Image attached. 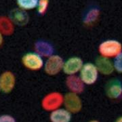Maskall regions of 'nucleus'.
Listing matches in <instances>:
<instances>
[{"label":"nucleus","instance_id":"7","mask_svg":"<svg viewBox=\"0 0 122 122\" xmlns=\"http://www.w3.org/2000/svg\"><path fill=\"white\" fill-rule=\"evenodd\" d=\"M16 84V77L12 72L6 71L0 75V91L9 94L13 90Z\"/></svg>","mask_w":122,"mask_h":122},{"label":"nucleus","instance_id":"4","mask_svg":"<svg viewBox=\"0 0 122 122\" xmlns=\"http://www.w3.org/2000/svg\"><path fill=\"white\" fill-rule=\"evenodd\" d=\"M63 58L58 55L52 54L48 57L47 61L44 63V71L49 75H55L61 71L64 65Z\"/></svg>","mask_w":122,"mask_h":122},{"label":"nucleus","instance_id":"6","mask_svg":"<svg viewBox=\"0 0 122 122\" xmlns=\"http://www.w3.org/2000/svg\"><path fill=\"white\" fill-rule=\"evenodd\" d=\"M107 96L112 100L119 99L122 97V83L118 79H112L108 81L105 86Z\"/></svg>","mask_w":122,"mask_h":122},{"label":"nucleus","instance_id":"20","mask_svg":"<svg viewBox=\"0 0 122 122\" xmlns=\"http://www.w3.org/2000/svg\"><path fill=\"white\" fill-rule=\"evenodd\" d=\"M0 122H16V120L10 115H2L0 116Z\"/></svg>","mask_w":122,"mask_h":122},{"label":"nucleus","instance_id":"10","mask_svg":"<svg viewBox=\"0 0 122 122\" xmlns=\"http://www.w3.org/2000/svg\"><path fill=\"white\" fill-rule=\"evenodd\" d=\"M98 73L104 75H111L114 72L113 62L110 60V58L103 56H98L96 58L95 64Z\"/></svg>","mask_w":122,"mask_h":122},{"label":"nucleus","instance_id":"1","mask_svg":"<svg viewBox=\"0 0 122 122\" xmlns=\"http://www.w3.org/2000/svg\"><path fill=\"white\" fill-rule=\"evenodd\" d=\"M98 52L101 56L115 58L122 52V44L117 40L108 39L99 45Z\"/></svg>","mask_w":122,"mask_h":122},{"label":"nucleus","instance_id":"3","mask_svg":"<svg viewBox=\"0 0 122 122\" xmlns=\"http://www.w3.org/2000/svg\"><path fill=\"white\" fill-rule=\"evenodd\" d=\"M22 63L27 69L30 71L40 70L44 65L42 56L37 52H28L22 58Z\"/></svg>","mask_w":122,"mask_h":122},{"label":"nucleus","instance_id":"16","mask_svg":"<svg viewBox=\"0 0 122 122\" xmlns=\"http://www.w3.org/2000/svg\"><path fill=\"white\" fill-rule=\"evenodd\" d=\"M39 0H16L18 8L25 11L31 10L37 8Z\"/></svg>","mask_w":122,"mask_h":122},{"label":"nucleus","instance_id":"21","mask_svg":"<svg viewBox=\"0 0 122 122\" xmlns=\"http://www.w3.org/2000/svg\"><path fill=\"white\" fill-rule=\"evenodd\" d=\"M3 43H4V37H3V34L0 31V47L2 46Z\"/></svg>","mask_w":122,"mask_h":122},{"label":"nucleus","instance_id":"18","mask_svg":"<svg viewBox=\"0 0 122 122\" xmlns=\"http://www.w3.org/2000/svg\"><path fill=\"white\" fill-rule=\"evenodd\" d=\"M49 0H39L37 5V12L39 15H44L47 12L49 6Z\"/></svg>","mask_w":122,"mask_h":122},{"label":"nucleus","instance_id":"14","mask_svg":"<svg viewBox=\"0 0 122 122\" xmlns=\"http://www.w3.org/2000/svg\"><path fill=\"white\" fill-rule=\"evenodd\" d=\"M35 52L41 56L49 57L54 54L53 46L48 41L39 40L35 44Z\"/></svg>","mask_w":122,"mask_h":122},{"label":"nucleus","instance_id":"5","mask_svg":"<svg viewBox=\"0 0 122 122\" xmlns=\"http://www.w3.org/2000/svg\"><path fill=\"white\" fill-rule=\"evenodd\" d=\"M64 105L66 110L71 113H78L82 108V103L77 94L69 92L63 98Z\"/></svg>","mask_w":122,"mask_h":122},{"label":"nucleus","instance_id":"8","mask_svg":"<svg viewBox=\"0 0 122 122\" xmlns=\"http://www.w3.org/2000/svg\"><path fill=\"white\" fill-rule=\"evenodd\" d=\"M83 65V62L81 58L77 56L71 57L64 62L62 71L68 75H75L79 72Z\"/></svg>","mask_w":122,"mask_h":122},{"label":"nucleus","instance_id":"22","mask_svg":"<svg viewBox=\"0 0 122 122\" xmlns=\"http://www.w3.org/2000/svg\"><path fill=\"white\" fill-rule=\"evenodd\" d=\"M115 122H122V116L119 117V118L117 119V120L115 121Z\"/></svg>","mask_w":122,"mask_h":122},{"label":"nucleus","instance_id":"11","mask_svg":"<svg viewBox=\"0 0 122 122\" xmlns=\"http://www.w3.org/2000/svg\"><path fill=\"white\" fill-rule=\"evenodd\" d=\"M66 84L70 91L75 94L82 93L84 90V83L79 76L69 75L66 79Z\"/></svg>","mask_w":122,"mask_h":122},{"label":"nucleus","instance_id":"12","mask_svg":"<svg viewBox=\"0 0 122 122\" xmlns=\"http://www.w3.org/2000/svg\"><path fill=\"white\" fill-rule=\"evenodd\" d=\"M9 18L14 24L22 26L26 25L29 21V15L26 11L22 10L21 9H14L10 12Z\"/></svg>","mask_w":122,"mask_h":122},{"label":"nucleus","instance_id":"19","mask_svg":"<svg viewBox=\"0 0 122 122\" xmlns=\"http://www.w3.org/2000/svg\"><path fill=\"white\" fill-rule=\"evenodd\" d=\"M114 69L119 73H122V52L114 58Z\"/></svg>","mask_w":122,"mask_h":122},{"label":"nucleus","instance_id":"15","mask_svg":"<svg viewBox=\"0 0 122 122\" xmlns=\"http://www.w3.org/2000/svg\"><path fill=\"white\" fill-rule=\"evenodd\" d=\"M100 16V10L94 7L90 8L86 14L85 17L83 18V22L87 26L92 25L98 20V18Z\"/></svg>","mask_w":122,"mask_h":122},{"label":"nucleus","instance_id":"23","mask_svg":"<svg viewBox=\"0 0 122 122\" xmlns=\"http://www.w3.org/2000/svg\"><path fill=\"white\" fill-rule=\"evenodd\" d=\"M99 122L98 121H97V120H92V121H90V122Z\"/></svg>","mask_w":122,"mask_h":122},{"label":"nucleus","instance_id":"13","mask_svg":"<svg viewBox=\"0 0 122 122\" xmlns=\"http://www.w3.org/2000/svg\"><path fill=\"white\" fill-rule=\"evenodd\" d=\"M71 117V113L65 109H55L50 116L52 122H70Z\"/></svg>","mask_w":122,"mask_h":122},{"label":"nucleus","instance_id":"17","mask_svg":"<svg viewBox=\"0 0 122 122\" xmlns=\"http://www.w3.org/2000/svg\"><path fill=\"white\" fill-rule=\"evenodd\" d=\"M13 22L9 18H0V31L2 34L10 35L13 32Z\"/></svg>","mask_w":122,"mask_h":122},{"label":"nucleus","instance_id":"9","mask_svg":"<svg viewBox=\"0 0 122 122\" xmlns=\"http://www.w3.org/2000/svg\"><path fill=\"white\" fill-rule=\"evenodd\" d=\"M63 102V97L61 94L57 92H53L48 94L43 99L42 107L47 111L55 110L58 108L59 106Z\"/></svg>","mask_w":122,"mask_h":122},{"label":"nucleus","instance_id":"2","mask_svg":"<svg viewBox=\"0 0 122 122\" xmlns=\"http://www.w3.org/2000/svg\"><path fill=\"white\" fill-rule=\"evenodd\" d=\"M79 77L84 84L92 85L95 83L98 78V71L96 65L91 62L83 64L79 71Z\"/></svg>","mask_w":122,"mask_h":122}]
</instances>
